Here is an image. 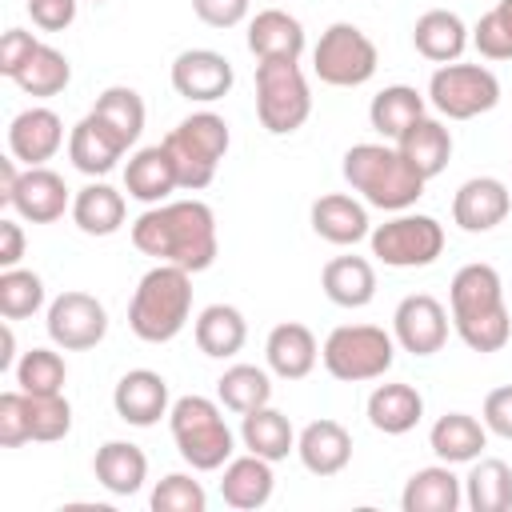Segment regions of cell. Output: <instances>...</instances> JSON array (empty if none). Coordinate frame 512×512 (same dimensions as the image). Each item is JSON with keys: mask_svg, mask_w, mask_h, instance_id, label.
Instances as JSON below:
<instances>
[{"mask_svg": "<svg viewBox=\"0 0 512 512\" xmlns=\"http://www.w3.org/2000/svg\"><path fill=\"white\" fill-rule=\"evenodd\" d=\"M132 244L160 264L204 272L216 260V216L204 200H164L136 216Z\"/></svg>", "mask_w": 512, "mask_h": 512, "instance_id": "1", "label": "cell"}, {"mask_svg": "<svg viewBox=\"0 0 512 512\" xmlns=\"http://www.w3.org/2000/svg\"><path fill=\"white\" fill-rule=\"evenodd\" d=\"M452 328L472 352H500L512 340V316L504 304V284L492 264H464L448 288Z\"/></svg>", "mask_w": 512, "mask_h": 512, "instance_id": "2", "label": "cell"}, {"mask_svg": "<svg viewBox=\"0 0 512 512\" xmlns=\"http://www.w3.org/2000/svg\"><path fill=\"white\" fill-rule=\"evenodd\" d=\"M352 192L364 196V204L384 212H408L424 196V176L400 156V148L388 144H352L340 164Z\"/></svg>", "mask_w": 512, "mask_h": 512, "instance_id": "3", "label": "cell"}, {"mask_svg": "<svg viewBox=\"0 0 512 512\" xmlns=\"http://www.w3.org/2000/svg\"><path fill=\"white\" fill-rule=\"evenodd\" d=\"M188 316H192V272L176 264L148 268L132 292L128 328L144 344H168L184 332Z\"/></svg>", "mask_w": 512, "mask_h": 512, "instance_id": "4", "label": "cell"}, {"mask_svg": "<svg viewBox=\"0 0 512 512\" xmlns=\"http://www.w3.org/2000/svg\"><path fill=\"white\" fill-rule=\"evenodd\" d=\"M168 428H172L180 460L192 472H220L236 452L232 428H228L220 404L208 396H180L168 412Z\"/></svg>", "mask_w": 512, "mask_h": 512, "instance_id": "5", "label": "cell"}, {"mask_svg": "<svg viewBox=\"0 0 512 512\" xmlns=\"http://www.w3.org/2000/svg\"><path fill=\"white\" fill-rule=\"evenodd\" d=\"M176 164V180L184 192H200L216 180V168L232 144L228 120L216 112H192L184 116L164 140H160Z\"/></svg>", "mask_w": 512, "mask_h": 512, "instance_id": "6", "label": "cell"}, {"mask_svg": "<svg viewBox=\"0 0 512 512\" xmlns=\"http://www.w3.org/2000/svg\"><path fill=\"white\" fill-rule=\"evenodd\" d=\"M320 360H324L328 376H336L344 384L380 380L396 360V336H388L376 324H340L328 332Z\"/></svg>", "mask_w": 512, "mask_h": 512, "instance_id": "7", "label": "cell"}, {"mask_svg": "<svg viewBox=\"0 0 512 512\" xmlns=\"http://www.w3.org/2000/svg\"><path fill=\"white\" fill-rule=\"evenodd\" d=\"M256 116L272 136H292L312 116V92L300 60H260L256 64Z\"/></svg>", "mask_w": 512, "mask_h": 512, "instance_id": "8", "label": "cell"}, {"mask_svg": "<svg viewBox=\"0 0 512 512\" xmlns=\"http://www.w3.org/2000/svg\"><path fill=\"white\" fill-rule=\"evenodd\" d=\"M376 44L368 40L364 28L348 24V20H336L320 32L316 48H312V72L332 84V88H360L376 76Z\"/></svg>", "mask_w": 512, "mask_h": 512, "instance_id": "9", "label": "cell"}, {"mask_svg": "<svg viewBox=\"0 0 512 512\" xmlns=\"http://www.w3.org/2000/svg\"><path fill=\"white\" fill-rule=\"evenodd\" d=\"M368 244L388 268H428L444 252V224L424 212H396L368 232Z\"/></svg>", "mask_w": 512, "mask_h": 512, "instance_id": "10", "label": "cell"}, {"mask_svg": "<svg viewBox=\"0 0 512 512\" xmlns=\"http://www.w3.org/2000/svg\"><path fill=\"white\" fill-rule=\"evenodd\" d=\"M428 104L448 120H472L500 104V80L484 64H440L428 80Z\"/></svg>", "mask_w": 512, "mask_h": 512, "instance_id": "11", "label": "cell"}, {"mask_svg": "<svg viewBox=\"0 0 512 512\" xmlns=\"http://www.w3.org/2000/svg\"><path fill=\"white\" fill-rule=\"evenodd\" d=\"M48 336L64 352H88L108 336V312L88 292H60L48 304Z\"/></svg>", "mask_w": 512, "mask_h": 512, "instance_id": "12", "label": "cell"}, {"mask_svg": "<svg viewBox=\"0 0 512 512\" xmlns=\"http://www.w3.org/2000/svg\"><path fill=\"white\" fill-rule=\"evenodd\" d=\"M392 336L404 352L412 356H436L448 340V312L436 296L428 292H412L396 304L392 312Z\"/></svg>", "mask_w": 512, "mask_h": 512, "instance_id": "13", "label": "cell"}, {"mask_svg": "<svg viewBox=\"0 0 512 512\" xmlns=\"http://www.w3.org/2000/svg\"><path fill=\"white\" fill-rule=\"evenodd\" d=\"M232 84H236V72L228 64V56H220L212 48H184L172 60V88L184 100L212 104V100H224L232 92Z\"/></svg>", "mask_w": 512, "mask_h": 512, "instance_id": "14", "label": "cell"}, {"mask_svg": "<svg viewBox=\"0 0 512 512\" xmlns=\"http://www.w3.org/2000/svg\"><path fill=\"white\" fill-rule=\"evenodd\" d=\"M508 212H512V192L496 176H472L452 196V220H456V228H464L472 236L492 232L496 224L508 220Z\"/></svg>", "mask_w": 512, "mask_h": 512, "instance_id": "15", "label": "cell"}, {"mask_svg": "<svg viewBox=\"0 0 512 512\" xmlns=\"http://www.w3.org/2000/svg\"><path fill=\"white\" fill-rule=\"evenodd\" d=\"M112 408H116V416L124 424L152 428V424H160V416L172 412V404H168V380L160 372H152V368H132V372H124L116 380Z\"/></svg>", "mask_w": 512, "mask_h": 512, "instance_id": "16", "label": "cell"}, {"mask_svg": "<svg viewBox=\"0 0 512 512\" xmlns=\"http://www.w3.org/2000/svg\"><path fill=\"white\" fill-rule=\"evenodd\" d=\"M64 144V120L52 108H24L12 116L8 124V152L24 164V168H40L48 164Z\"/></svg>", "mask_w": 512, "mask_h": 512, "instance_id": "17", "label": "cell"}, {"mask_svg": "<svg viewBox=\"0 0 512 512\" xmlns=\"http://www.w3.org/2000/svg\"><path fill=\"white\" fill-rule=\"evenodd\" d=\"M8 208H16V216L28 220V224H52L68 208V184H64L60 172H52L44 164L40 168H24Z\"/></svg>", "mask_w": 512, "mask_h": 512, "instance_id": "18", "label": "cell"}, {"mask_svg": "<svg viewBox=\"0 0 512 512\" xmlns=\"http://www.w3.org/2000/svg\"><path fill=\"white\" fill-rule=\"evenodd\" d=\"M264 360H268L272 376H280V380H304L316 368V360H320V344H316V336H312L308 324L284 320V324H276L268 332Z\"/></svg>", "mask_w": 512, "mask_h": 512, "instance_id": "19", "label": "cell"}, {"mask_svg": "<svg viewBox=\"0 0 512 512\" xmlns=\"http://www.w3.org/2000/svg\"><path fill=\"white\" fill-rule=\"evenodd\" d=\"M296 456L312 476H336L352 460V436L340 420H312L296 436Z\"/></svg>", "mask_w": 512, "mask_h": 512, "instance_id": "20", "label": "cell"}, {"mask_svg": "<svg viewBox=\"0 0 512 512\" xmlns=\"http://www.w3.org/2000/svg\"><path fill=\"white\" fill-rule=\"evenodd\" d=\"M124 152H128V144L92 112L68 132V160L84 176H108Z\"/></svg>", "mask_w": 512, "mask_h": 512, "instance_id": "21", "label": "cell"}, {"mask_svg": "<svg viewBox=\"0 0 512 512\" xmlns=\"http://www.w3.org/2000/svg\"><path fill=\"white\" fill-rule=\"evenodd\" d=\"M176 188H180L176 164H172L164 144H148V148L128 156V164H124V192L132 200L152 208V204H164L168 192H176Z\"/></svg>", "mask_w": 512, "mask_h": 512, "instance_id": "22", "label": "cell"}, {"mask_svg": "<svg viewBox=\"0 0 512 512\" xmlns=\"http://www.w3.org/2000/svg\"><path fill=\"white\" fill-rule=\"evenodd\" d=\"M304 44V24L284 8H264L248 20V52L256 60H300Z\"/></svg>", "mask_w": 512, "mask_h": 512, "instance_id": "23", "label": "cell"}, {"mask_svg": "<svg viewBox=\"0 0 512 512\" xmlns=\"http://www.w3.org/2000/svg\"><path fill=\"white\" fill-rule=\"evenodd\" d=\"M312 220V232L336 248H348V244H360L368 232H372V220H368V208L344 192H328L312 204L308 212Z\"/></svg>", "mask_w": 512, "mask_h": 512, "instance_id": "24", "label": "cell"}, {"mask_svg": "<svg viewBox=\"0 0 512 512\" xmlns=\"http://www.w3.org/2000/svg\"><path fill=\"white\" fill-rule=\"evenodd\" d=\"M272 488H276V476H272V460L248 452V456H232L224 464V476H220V496L228 508H240V512H252V508H264L272 500Z\"/></svg>", "mask_w": 512, "mask_h": 512, "instance_id": "25", "label": "cell"}, {"mask_svg": "<svg viewBox=\"0 0 512 512\" xmlns=\"http://www.w3.org/2000/svg\"><path fill=\"white\" fill-rule=\"evenodd\" d=\"M460 504H464V480L452 472V464L416 468L400 492L404 512H456Z\"/></svg>", "mask_w": 512, "mask_h": 512, "instance_id": "26", "label": "cell"}, {"mask_svg": "<svg viewBox=\"0 0 512 512\" xmlns=\"http://www.w3.org/2000/svg\"><path fill=\"white\" fill-rule=\"evenodd\" d=\"M428 448L440 464H472L488 448V428L468 412H444L428 432Z\"/></svg>", "mask_w": 512, "mask_h": 512, "instance_id": "27", "label": "cell"}, {"mask_svg": "<svg viewBox=\"0 0 512 512\" xmlns=\"http://www.w3.org/2000/svg\"><path fill=\"white\" fill-rule=\"evenodd\" d=\"M468 28H464V20L456 16V12H448V8H428L416 24H412V44H416V52L424 56V60H432V64H452V60H460L464 56V48H468Z\"/></svg>", "mask_w": 512, "mask_h": 512, "instance_id": "28", "label": "cell"}, {"mask_svg": "<svg viewBox=\"0 0 512 512\" xmlns=\"http://www.w3.org/2000/svg\"><path fill=\"white\" fill-rule=\"evenodd\" d=\"M92 472H96L100 488H108L112 496H136L148 480V456L128 440H108L96 448Z\"/></svg>", "mask_w": 512, "mask_h": 512, "instance_id": "29", "label": "cell"}, {"mask_svg": "<svg viewBox=\"0 0 512 512\" xmlns=\"http://www.w3.org/2000/svg\"><path fill=\"white\" fill-rule=\"evenodd\" d=\"M320 288L340 308H364L376 296V268L364 256H332L320 272Z\"/></svg>", "mask_w": 512, "mask_h": 512, "instance_id": "30", "label": "cell"}, {"mask_svg": "<svg viewBox=\"0 0 512 512\" xmlns=\"http://www.w3.org/2000/svg\"><path fill=\"white\" fill-rule=\"evenodd\" d=\"M424 396L412 384H376L368 396V424L384 436H404L420 424Z\"/></svg>", "mask_w": 512, "mask_h": 512, "instance_id": "31", "label": "cell"}, {"mask_svg": "<svg viewBox=\"0 0 512 512\" xmlns=\"http://www.w3.org/2000/svg\"><path fill=\"white\" fill-rule=\"evenodd\" d=\"M396 148H400V156H404L424 180H436V176L448 168V160H452V132H448L440 120L420 116V120L396 140Z\"/></svg>", "mask_w": 512, "mask_h": 512, "instance_id": "32", "label": "cell"}, {"mask_svg": "<svg viewBox=\"0 0 512 512\" xmlns=\"http://www.w3.org/2000/svg\"><path fill=\"white\" fill-rule=\"evenodd\" d=\"M192 336H196V348H200L204 356L228 360V356H236V352L244 348V340H248V320H244V312L232 308V304H208V308L196 316Z\"/></svg>", "mask_w": 512, "mask_h": 512, "instance_id": "33", "label": "cell"}, {"mask_svg": "<svg viewBox=\"0 0 512 512\" xmlns=\"http://www.w3.org/2000/svg\"><path fill=\"white\" fill-rule=\"evenodd\" d=\"M240 440H244L248 452L264 456V460H272V464H276V460H288V452H296V428H292V420H288L280 408H272V404L252 408V412L240 416Z\"/></svg>", "mask_w": 512, "mask_h": 512, "instance_id": "34", "label": "cell"}, {"mask_svg": "<svg viewBox=\"0 0 512 512\" xmlns=\"http://www.w3.org/2000/svg\"><path fill=\"white\" fill-rule=\"evenodd\" d=\"M124 192H116L112 184L104 180H92L84 184L76 196H72V220L84 236H112L124 228Z\"/></svg>", "mask_w": 512, "mask_h": 512, "instance_id": "35", "label": "cell"}, {"mask_svg": "<svg viewBox=\"0 0 512 512\" xmlns=\"http://www.w3.org/2000/svg\"><path fill=\"white\" fill-rule=\"evenodd\" d=\"M424 116V96L408 84H388L384 92L372 96L368 104V124L384 136V140H400L416 120Z\"/></svg>", "mask_w": 512, "mask_h": 512, "instance_id": "36", "label": "cell"}, {"mask_svg": "<svg viewBox=\"0 0 512 512\" xmlns=\"http://www.w3.org/2000/svg\"><path fill=\"white\" fill-rule=\"evenodd\" d=\"M464 504L472 512H508L512 508V468L496 456L472 460V472L464 476Z\"/></svg>", "mask_w": 512, "mask_h": 512, "instance_id": "37", "label": "cell"}, {"mask_svg": "<svg viewBox=\"0 0 512 512\" xmlns=\"http://www.w3.org/2000/svg\"><path fill=\"white\" fill-rule=\"evenodd\" d=\"M216 400L236 416H244L252 408H264V404H272V376L256 364H232L216 380Z\"/></svg>", "mask_w": 512, "mask_h": 512, "instance_id": "38", "label": "cell"}, {"mask_svg": "<svg viewBox=\"0 0 512 512\" xmlns=\"http://www.w3.org/2000/svg\"><path fill=\"white\" fill-rule=\"evenodd\" d=\"M92 116L104 120L128 148H132V144L140 140V132H144V100H140V92L128 88V84L104 88V92L96 96V104H92Z\"/></svg>", "mask_w": 512, "mask_h": 512, "instance_id": "39", "label": "cell"}, {"mask_svg": "<svg viewBox=\"0 0 512 512\" xmlns=\"http://www.w3.org/2000/svg\"><path fill=\"white\" fill-rule=\"evenodd\" d=\"M68 80H72L68 56H64L60 48H52V44H40V48L32 52V60L16 72L12 84H16L20 92H28V96L48 100V96H60V92L68 88Z\"/></svg>", "mask_w": 512, "mask_h": 512, "instance_id": "40", "label": "cell"}, {"mask_svg": "<svg viewBox=\"0 0 512 512\" xmlns=\"http://www.w3.org/2000/svg\"><path fill=\"white\" fill-rule=\"evenodd\" d=\"M44 308V280L28 268H4L0 272V316L4 320H28Z\"/></svg>", "mask_w": 512, "mask_h": 512, "instance_id": "41", "label": "cell"}, {"mask_svg": "<svg viewBox=\"0 0 512 512\" xmlns=\"http://www.w3.org/2000/svg\"><path fill=\"white\" fill-rule=\"evenodd\" d=\"M64 380H68V364L52 348H32V352H24L16 360V384H20V392L52 396V392H64Z\"/></svg>", "mask_w": 512, "mask_h": 512, "instance_id": "42", "label": "cell"}, {"mask_svg": "<svg viewBox=\"0 0 512 512\" xmlns=\"http://www.w3.org/2000/svg\"><path fill=\"white\" fill-rule=\"evenodd\" d=\"M28 396V432L32 440L40 444H56L72 432V404L64 400V392H52V396Z\"/></svg>", "mask_w": 512, "mask_h": 512, "instance_id": "43", "label": "cell"}, {"mask_svg": "<svg viewBox=\"0 0 512 512\" xmlns=\"http://www.w3.org/2000/svg\"><path fill=\"white\" fill-rule=\"evenodd\" d=\"M148 504H152V512H204L208 508V492L188 472H168L152 488V500Z\"/></svg>", "mask_w": 512, "mask_h": 512, "instance_id": "44", "label": "cell"}, {"mask_svg": "<svg viewBox=\"0 0 512 512\" xmlns=\"http://www.w3.org/2000/svg\"><path fill=\"white\" fill-rule=\"evenodd\" d=\"M28 440H32V432H28V396L20 388L4 392L0 396V444L4 448H20Z\"/></svg>", "mask_w": 512, "mask_h": 512, "instance_id": "45", "label": "cell"}, {"mask_svg": "<svg viewBox=\"0 0 512 512\" xmlns=\"http://www.w3.org/2000/svg\"><path fill=\"white\" fill-rule=\"evenodd\" d=\"M36 48H40V40H36L32 32H24V28H8V32L0 36V72H4L8 80H16V72L32 60Z\"/></svg>", "mask_w": 512, "mask_h": 512, "instance_id": "46", "label": "cell"}, {"mask_svg": "<svg viewBox=\"0 0 512 512\" xmlns=\"http://www.w3.org/2000/svg\"><path fill=\"white\" fill-rule=\"evenodd\" d=\"M80 0H28V16L40 32H64L76 20Z\"/></svg>", "mask_w": 512, "mask_h": 512, "instance_id": "47", "label": "cell"}, {"mask_svg": "<svg viewBox=\"0 0 512 512\" xmlns=\"http://www.w3.org/2000/svg\"><path fill=\"white\" fill-rule=\"evenodd\" d=\"M484 428L500 440H512V384H500L484 396Z\"/></svg>", "mask_w": 512, "mask_h": 512, "instance_id": "48", "label": "cell"}, {"mask_svg": "<svg viewBox=\"0 0 512 512\" xmlns=\"http://www.w3.org/2000/svg\"><path fill=\"white\" fill-rule=\"evenodd\" d=\"M252 0H192V12L208 24V28H236L248 16Z\"/></svg>", "mask_w": 512, "mask_h": 512, "instance_id": "49", "label": "cell"}, {"mask_svg": "<svg viewBox=\"0 0 512 512\" xmlns=\"http://www.w3.org/2000/svg\"><path fill=\"white\" fill-rule=\"evenodd\" d=\"M24 256V228L16 220H0V268H16Z\"/></svg>", "mask_w": 512, "mask_h": 512, "instance_id": "50", "label": "cell"}, {"mask_svg": "<svg viewBox=\"0 0 512 512\" xmlns=\"http://www.w3.org/2000/svg\"><path fill=\"white\" fill-rule=\"evenodd\" d=\"M16 164H20L16 156L12 160H0V204H8L12 192H16V184H20V168Z\"/></svg>", "mask_w": 512, "mask_h": 512, "instance_id": "51", "label": "cell"}, {"mask_svg": "<svg viewBox=\"0 0 512 512\" xmlns=\"http://www.w3.org/2000/svg\"><path fill=\"white\" fill-rule=\"evenodd\" d=\"M16 368V336H12V324H4L0 332V372Z\"/></svg>", "mask_w": 512, "mask_h": 512, "instance_id": "52", "label": "cell"}, {"mask_svg": "<svg viewBox=\"0 0 512 512\" xmlns=\"http://www.w3.org/2000/svg\"><path fill=\"white\" fill-rule=\"evenodd\" d=\"M492 12H496V16H500V24H504V28L512 32V0H500V4L492 8Z\"/></svg>", "mask_w": 512, "mask_h": 512, "instance_id": "53", "label": "cell"}, {"mask_svg": "<svg viewBox=\"0 0 512 512\" xmlns=\"http://www.w3.org/2000/svg\"><path fill=\"white\" fill-rule=\"evenodd\" d=\"M88 4H104V0H88Z\"/></svg>", "mask_w": 512, "mask_h": 512, "instance_id": "54", "label": "cell"}]
</instances>
